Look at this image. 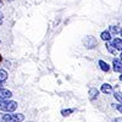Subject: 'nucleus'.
<instances>
[{"instance_id": "1", "label": "nucleus", "mask_w": 122, "mask_h": 122, "mask_svg": "<svg viewBox=\"0 0 122 122\" xmlns=\"http://www.w3.org/2000/svg\"><path fill=\"white\" fill-rule=\"evenodd\" d=\"M18 104L16 101H12V100H0V110L4 111L6 114H12L14 111L17 109Z\"/></svg>"}, {"instance_id": "2", "label": "nucleus", "mask_w": 122, "mask_h": 122, "mask_svg": "<svg viewBox=\"0 0 122 122\" xmlns=\"http://www.w3.org/2000/svg\"><path fill=\"white\" fill-rule=\"evenodd\" d=\"M1 120L4 122H22L25 120L23 114H4L1 115Z\"/></svg>"}, {"instance_id": "3", "label": "nucleus", "mask_w": 122, "mask_h": 122, "mask_svg": "<svg viewBox=\"0 0 122 122\" xmlns=\"http://www.w3.org/2000/svg\"><path fill=\"white\" fill-rule=\"evenodd\" d=\"M97 44H98V42H97V39L93 36H87L83 39V45L87 49H94L97 46Z\"/></svg>"}, {"instance_id": "4", "label": "nucleus", "mask_w": 122, "mask_h": 122, "mask_svg": "<svg viewBox=\"0 0 122 122\" xmlns=\"http://www.w3.org/2000/svg\"><path fill=\"white\" fill-rule=\"evenodd\" d=\"M112 68H114L115 72L122 73V61H121V59H116L115 57L112 60Z\"/></svg>"}, {"instance_id": "5", "label": "nucleus", "mask_w": 122, "mask_h": 122, "mask_svg": "<svg viewBox=\"0 0 122 122\" xmlns=\"http://www.w3.org/2000/svg\"><path fill=\"white\" fill-rule=\"evenodd\" d=\"M12 97V92L5 88H0V100H7Z\"/></svg>"}, {"instance_id": "6", "label": "nucleus", "mask_w": 122, "mask_h": 122, "mask_svg": "<svg viewBox=\"0 0 122 122\" xmlns=\"http://www.w3.org/2000/svg\"><path fill=\"white\" fill-rule=\"evenodd\" d=\"M88 95H89V100L90 101H94L97 98H98V95H99V90L97 89V88H90L89 89V92H88Z\"/></svg>"}, {"instance_id": "7", "label": "nucleus", "mask_w": 122, "mask_h": 122, "mask_svg": "<svg viewBox=\"0 0 122 122\" xmlns=\"http://www.w3.org/2000/svg\"><path fill=\"white\" fill-rule=\"evenodd\" d=\"M101 92H103L104 94H112L114 93V89H112V86H110L109 83H104L101 86Z\"/></svg>"}, {"instance_id": "8", "label": "nucleus", "mask_w": 122, "mask_h": 122, "mask_svg": "<svg viewBox=\"0 0 122 122\" xmlns=\"http://www.w3.org/2000/svg\"><path fill=\"white\" fill-rule=\"evenodd\" d=\"M111 44L116 48V50L122 51V39L121 38H114L112 40H111Z\"/></svg>"}, {"instance_id": "9", "label": "nucleus", "mask_w": 122, "mask_h": 122, "mask_svg": "<svg viewBox=\"0 0 122 122\" xmlns=\"http://www.w3.org/2000/svg\"><path fill=\"white\" fill-rule=\"evenodd\" d=\"M100 37H101V39H103V40H105L106 43L110 42V40H112V36H111V33L109 32V30H104V32H101Z\"/></svg>"}, {"instance_id": "10", "label": "nucleus", "mask_w": 122, "mask_h": 122, "mask_svg": "<svg viewBox=\"0 0 122 122\" xmlns=\"http://www.w3.org/2000/svg\"><path fill=\"white\" fill-rule=\"evenodd\" d=\"M99 66H100V70L103 71V72H109L110 71V66L107 62H105L104 60H99Z\"/></svg>"}, {"instance_id": "11", "label": "nucleus", "mask_w": 122, "mask_h": 122, "mask_svg": "<svg viewBox=\"0 0 122 122\" xmlns=\"http://www.w3.org/2000/svg\"><path fill=\"white\" fill-rule=\"evenodd\" d=\"M105 46H106V50H107V51H109L110 54H112V55H116V54H117V50H116V48H115L112 44H111L110 42H107Z\"/></svg>"}, {"instance_id": "12", "label": "nucleus", "mask_w": 122, "mask_h": 122, "mask_svg": "<svg viewBox=\"0 0 122 122\" xmlns=\"http://www.w3.org/2000/svg\"><path fill=\"white\" fill-rule=\"evenodd\" d=\"M109 32L111 33V36H116L118 33H121V28L117 26H110L109 27Z\"/></svg>"}, {"instance_id": "13", "label": "nucleus", "mask_w": 122, "mask_h": 122, "mask_svg": "<svg viewBox=\"0 0 122 122\" xmlns=\"http://www.w3.org/2000/svg\"><path fill=\"white\" fill-rule=\"evenodd\" d=\"M7 79V72H6V71L5 70H0V82H5V81Z\"/></svg>"}, {"instance_id": "14", "label": "nucleus", "mask_w": 122, "mask_h": 122, "mask_svg": "<svg viewBox=\"0 0 122 122\" xmlns=\"http://www.w3.org/2000/svg\"><path fill=\"white\" fill-rule=\"evenodd\" d=\"M114 97H115V99L117 101H120V104H122V93H120V92H115Z\"/></svg>"}, {"instance_id": "15", "label": "nucleus", "mask_w": 122, "mask_h": 122, "mask_svg": "<svg viewBox=\"0 0 122 122\" xmlns=\"http://www.w3.org/2000/svg\"><path fill=\"white\" fill-rule=\"evenodd\" d=\"M73 109H67V110H62V111H61V115H62V116H68L70 114H72L73 112Z\"/></svg>"}, {"instance_id": "16", "label": "nucleus", "mask_w": 122, "mask_h": 122, "mask_svg": "<svg viewBox=\"0 0 122 122\" xmlns=\"http://www.w3.org/2000/svg\"><path fill=\"white\" fill-rule=\"evenodd\" d=\"M116 109L122 114V104H117V105H116Z\"/></svg>"}, {"instance_id": "17", "label": "nucleus", "mask_w": 122, "mask_h": 122, "mask_svg": "<svg viewBox=\"0 0 122 122\" xmlns=\"http://www.w3.org/2000/svg\"><path fill=\"white\" fill-rule=\"evenodd\" d=\"M114 122H122V118H115Z\"/></svg>"}, {"instance_id": "18", "label": "nucleus", "mask_w": 122, "mask_h": 122, "mask_svg": "<svg viewBox=\"0 0 122 122\" xmlns=\"http://www.w3.org/2000/svg\"><path fill=\"white\" fill-rule=\"evenodd\" d=\"M1 25H3V18L0 17V26H1Z\"/></svg>"}, {"instance_id": "19", "label": "nucleus", "mask_w": 122, "mask_h": 122, "mask_svg": "<svg viewBox=\"0 0 122 122\" xmlns=\"http://www.w3.org/2000/svg\"><path fill=\"white\" fill-rule=\"evenodd\" d=\"M3 6V1H1V0H0V7H1Z\"/></svg>"}, {"instance_id": "20", "label": "nucleus", "mask_w": 122, "mask_h": 122, "mask_svg": "<svg viewBox=\"0 0 122 122\" xmlns=\"http://www.w3.org/2000/svg\"><path fill=\"white\" fill-rule=\"evenodd\" d=\"M0 88H3V82H0Z\"/></svg>"}, {"instance_id": "21", "label": "nucleus", "mask_w": 122, "mask_h": 122, "mask_svg": "<svg viewBox=\"0 0 122 122\" xmlns=\"http://www.w3.org/2000/svg\"><path fill=\"white\" fill-rule=\"evenodd\" d=\"M120 81H122V73H121V76H120Z\"/></svg>"}, {"instance_id": "22", "label": "nucleus", "mask_w": 122, "mask_h": 122, "mask_svg": "<svg viewBox=\"0 0 122 122\" xmlns=\"http://www.w3.org/2000/svg\"><path fill=\"white\" fill-rule=\"evenodd\" d=\"M120 56H121L120 59H121V61H122V51H121V55H120Z\"/></svg>"}, {"instance_id": "23", "label": "nucleus", "mask_w": 122, "mask_h": 122, "mask_svg": "<svg viewBox=\"0 0 122 122\" xmlns=\"http://www.w3.org/2000/svg\"><path fill=\"white\" fill-rule=\"evenodd\" d=\"M1 60H3V57H1V55H0V62H1Z\"/></svg>"}, {"instance_id": "24", "label": "nucleus", "mask_w": 122, "mask_h": 122, "mask_svg": "<svg viewBox=\"0 0 122 122\" xmlns=\"http://www.w3.org/2000/svg\"><path fill=\"white\" fill-rule=\"evenodd\" d=\"M120 34H121V37H122V27H121V33H120Z\"/></svg>"}, {"instance_id": "25", "label": "nucleus", "mask_w": 122, "mask_h": 122, "mask_svg": "<svg viewBox=\"0 0 122 122\" xmlns=\"http://www.w3.org/2000/svg\"><path fill=\"white\" fill-rule=\"evenodd\" d=\"M0 44H1V40H0Z\"/></svg>"}]
</instances>
